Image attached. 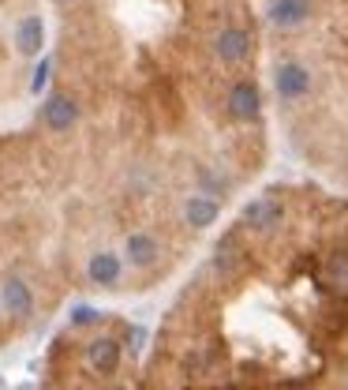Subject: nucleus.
Segmentation results:
<instances>
[{"instance_id":"nucleus-1","label":"nucleus","mask_w":348,"mask_h":390,"mask_svg":"<svg viewBox=\"0 0 348 390\" xmlns=\"http://www.w3.org/2000/svg\"><path fill=\"white\" fill-rule=\"evenodd\" d=\"M60 87L86 162L124 225L187 267L270 162L255 0H52ZM57 139V135H52Z\"/></svg>"},{"instance_id":"nucleus-2","label":"nucleus","mask_w":348,"mask_h":390,"mask_svg":"<svg viewBox=\"0 0 348 390\" xmlns=\"http://www.w3.org/2000/svg\"><path fill=\"white\" fill-rule=\"evenodd\" d=\"M42 390H348V195L251 191L150 319L79 308Z\"/></svg>"},{"instance_id":"nucleus-3","label":"nucleus","mask_w":348,"mask_h":390,"mask_svg":"<svg viewBox=\"0 0 348 390\" xmlns=\"http://www.w3.org/2000/svg\"><path fill=\"white\" fill-rule=\"evenodd\" d=\"M270 116L288 150L348 195V0H255Z\"/></svg>"}]
</instances>
